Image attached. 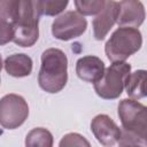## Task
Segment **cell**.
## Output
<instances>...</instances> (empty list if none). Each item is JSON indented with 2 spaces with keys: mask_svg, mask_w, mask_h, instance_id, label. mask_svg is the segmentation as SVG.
<instances>
[{
  "mask_svg": "<svg viewBox=\"0 0 147 147\" xmlns=\"http://www.w3.org/2000/svg\"><path fill=\"white\" fill-rule=\"evenodd\" d=\"M38 0H0V44L9 41L21 47H31L39 37Z\"/></svg>",
  "mask_w": 147,
  "mask_h": 147,
  "instance_id": "cell-1",
  "label": "cell"
},
{
  "mask_svg": "<svg viewBox=\"0 0 147 147\" xmlns=\"http://www.w3.org/2000/svg\"><path fill=\"white\" fill-rule=\"evenodd\" d=\"M68 82V59L63 51L48 48L41 54L38 84L47 93L60 92Z\"/></svg>",
  "mask_w": 147,
  "mask_h": 147,
  "instance_id": "cell-2",
  "label": "cell"
},
{
  "mask_svg": "<svg viewBox=\"0 0 147 147\" xmlns=\"http://www.w3.org/2000/svg\"><path fill=\"white\" fill-rule=\"evenodd\" d=\"M142 46L141 32L132 26H121L113 32L105 45V52L109 61L123 62Z\"/></svg>",
  "mask_w": 147,
  "mask_h": 147,
  "instance_id": "cell-3",
  "label": "cell"
},
{
  "mask_svg": "<svg viewBox=\"0 0 147 147\" xmlns=\"http://www.w3.org/2000/svg\"><path fill=\"white\" fill-rule=\"evenodd\" d=\"M131 74V65L126 62H113L105 70L103 76L94 83L95 93L106 100L117 99L126 85V79Z\"/></svg>",
  "mask_w": 147,
  "mask_h": 147,
  "instance_id": "cell-4",
  "label": "cell"
},
{
  "mask_svg": "<svg viewBox=\"0 0 147 147\" xmlns=\"http://www.w3.org/2000/svg\"><path fill=\"white\" fill-rule=\"evenodd\" d=\"M122 129L132 132L147 144V107L136 99H123L118 103Z\"/></svg>",
  "mask_w": 147,
  "mask_h": 147,
  "instance_id": "cell-5",
  "label": "cell"
},
{
  "mask_svg": "<svg viewBox=\"0 0 147 147\" xmlns=\"http://www.w3.org/2000/svg\"><path fill=\"white\" fill-rule=\"evenodd\" d=\"M29 116V106L18 94H6L0 101V124L3 129L14 130L21 126Z\"/></svg>",
  "mask_w": 147,
  "mask_h": 147,
  "instance_id": "cell-6",
  "label": "cell"
},
{
  "mask_svg": "<svg viewBox=\"0 0 147 147\" xmlns=\"http://www.w3.org/2000/svg\"><path fill=\"white\" fill-rule=\"evenodd\" d=\"M87 28V21L78 11L69 10L56 17L52 24V33L59 40H70L82 36Z\"/></svg>",
  "mask_w": 147,
  "mask_h": 147,
  "instance_id": "cell-7",
  "label": "cell"
},
{
  "mask_svg": "<svg viewBox=\"0 0 147 147\" xmlns=\"http://www.w3.org/2000/svg\"><path fill=\"white\" fill-rule=\"evenodd\" d=\"M91 130L96 140L103 146H114L118 144L122 129L106 114L96 115L91 122Z\"/></svg>",
  "mask_w": 147,
  "mask_h": 147,
  "instance_id": "cell-8",
  "label": "cell"
},
{
  "mask_svg": "<svg viewBox=\"0 0 147 147\" xmlns=\"http://www.w3.org/2000/svg\"><path fill=\"white\" fill-rule=\"evenodd\" d=\"M119 3L115 0H107L105 8L93 20V34L96 40H103L110 29L117 23Z\"/></svg>",
  "mask_w": 147,
  "mask_h": 147,
  "instance_id": "cell-9",
  "label": "cell"
},
{
  "mask_svg": "<svg viewBox=\"0 0 147 147\" xmlns=\"http://www.w3.org/2000/svg\"><path fill=\"white\" fill-rule=\"evenodd\" d=\"M117 24L119 26H140L145 18V7L140 0H121Z\"/></svg>",
  "mask_w": 147,
  "mask_h": 147,
  "instance_id": "cell-10",
  "label": "cell"
},
{
  "mask_svg": "<svg viewBox=\"0 0 147 147\" xmlns=\"http://www.w3.org/2000/svg\"><path fill=\"white\" fill-rule=\"evenodd\" d=\"M105 63L101 59L94 55H86L76 62L77 76L87 83L98 82L105 74Z\"/></svg>",
  "mask_w": 147,
  "mask_h": 147,
  "instance_id": "cell-11",
  "label": "cell"
},
{
  "mask_svg": "<svg viewBox=\"0 0 147 147\" xmlns=\"http://www.w3.org/2000/svg\"><path fill=\"white\" fill-rule=\"evenodd\" d=\"M3 68L9 76L26 77L32 71V60L26 54H13L3 60Z\"/></svg>",
  "mask_w": 147,
  "mask_h": 147,
  "instance_id": "cell-12",
  "label": "cell"
},
{
  "mask_svg": "<svg viewBox=\"0 0 147 147\" xmlns=\"http://www.w3.org/2000/svg\"><path fill=\"white\" fill-rule=\"evenodd\" d=\"M126 93L132 99L147 98V70H136L131 72L126 79Z\"/></svg>",
  "mask_w": 147,
  "mask_h": 147,
  "instance_id": "cell-13",
  "label": "cell"
},
{
  "mask_svg": "<svg viewBox=\"0 0 147 147\" xmlns=\"http://www.w3.org/2000/svg\"><path fill=\"white\" fill-rule=\"evenodd\" d=\"M26 146H40V147H52L53 146V136L52 133L44 127L32 129L25 138Z\"/></svg>",
  "mask_w": 147,
  "mask_h": 147,
  "instance_id": "cell-14",
  "label": "cell"
},
{
  "mask_svg": "<svg viewBox=\"0 0 147 147\" xmlns=\"http://www.w3.org/2000/svg\"><path fill=\"white\" fill-rule=\"evenodd\" d=\"M77 11L85 16L99 14L106 6V0H74Z\"/></svg>",
  "mask_w": 147,
  "mask_h": 147,
  "instance_id": "cell-15",
  "label": "cell"
},
{
  "mask_svg": "<svg viewBox=\"0 0 147 147\" xmlns=\"http://www.w3.org/2000/svg\"><path fill=\"white\" fill-rule=\"evenodd\" d=\"M69 0H38L41 15L55 16L62 13L68 6Z\"/></svg>",
  "mask_w": 147,
  "mask_h": 147,
  "instance_id": "cell-16",
  "label": "cell"
},
{
  "mask_svg": "<svg viewBox=\"0 0 147 147\" xmlns=\"http://www.w3.org/2000/svg\"><path fill=\"white\" fill-rule=\"evenodd\" d=\"M61 147L63 146H90V142L79 133H68L65 136H63V138L61 139L60 144Z\"/></svg>",
  "mask_w": 147,
  "mask_h": 147,
  "instance_id": "cell-17",
  "label": "cell"
}]
</instances>
